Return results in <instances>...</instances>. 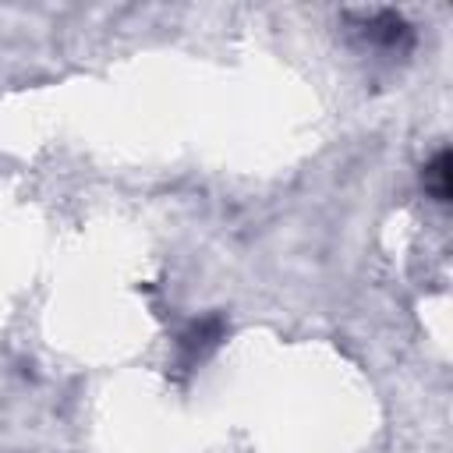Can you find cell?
Returning a JSON list of instances; mask_svg holds the SVG:
<instances>
[{"instance_id": "cell-1", "label": "cell", "mask_w": 453, "mask_h": 453, "mask_svg": "<svg viewBox=\"0 0 453 453\" xmlns=\"http://www.w3.org/2000/svg\"><path fill=\"white\" fill-rule=\"evenodd\" d=\"M425 188L432 191L435 202H449V152L439 149L435 159L425 166Z\"/></svg>"}]
</instances>
